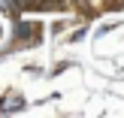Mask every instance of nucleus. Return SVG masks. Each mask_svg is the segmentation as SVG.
<instances>
[{"instance_id":"obj_1","label":"nucleus","mask_w":124,"mask_h":118,"mask_svg":"<svg viewBox=\"0 0 124 118\" xmlns=\"http://www.w3.org/2000/svg\"><path fill=\"white\" fill-rule=\"evenodd\" d=\"M21 97H6V100H0V112H12V109H21Z\"/></svg>"},{"instance_id":"obj_2","label":"nucleus","mask_w":124,"mask_h":118,"mask_svg":"<svg viewBox=\"0 0 124 118\" xmlns=\"http://www.w3.org/2000/svg\"><path fill=\"white\" fill-rule=\"evenodd\" d=\"M15 6V0H0V9H12Z\"/></svg>"}]
</instances>
